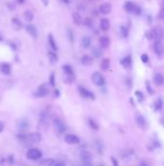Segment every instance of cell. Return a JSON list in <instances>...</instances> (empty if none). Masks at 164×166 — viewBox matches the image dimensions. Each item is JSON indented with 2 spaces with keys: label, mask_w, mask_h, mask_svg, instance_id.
<instances>
[{
  "label": "cell",
  "mask_w": 164,
  "mask_h": 166,
  "mask_svg": "<svg viewBox=\"0 0 164 166\" xmlns=\"http://www.w3.org/2000/svg\"><path fill=\"white\" fill-rule=\"evenodd\" d=\"M111 160H112V161H113V164H114L115 166H117V165H118V161H116V160H115V158H114V157H111Z\"/></svg>",
  "instance_id": "b9f144b4"
},
{
  "label": "cell",
  "mask_w": 164,
  "mask_h": 166,
  "mask_svg": "<svg viewBox=\"0 0 164 166\" xmlns=\"http://www.w3.org/2000/svg\"><path fill=\"white\" fill-rule=\"evenodd\" d=\"M147 89L149 90V92H150L151 94L153 93V90L151 89V85H150V84H149V83H147Z\"/></svg>",
  "instance_id": "ab89813d"
},
{
  "label": "cell",
  "mask_w": 164,
  "mask_h": 166,
  "mask_svg": "<svg viewBox=\"0 0 164 166\" xmlns=\"http://www.w3.org/2000/svg\"><path fill=\"white\" fill-rule=\"evenodd\" d=\"M63 71H64L65 74H73V69L70 65L66 64L63 66Z\"/></svg>",
  "instance_id": "4dcf8cb0"
},
{
  "label": "cell",
  "mask_w": 164,
  "mask_h": 166,
  "mask_svg": "<svg viewBox=\"0 0 164 166\" xmlns=\"http://www.w3.org/2000/svg\"><path fill=\"white\" fill-rule=\"evenodd\" d=\"M63 2H64V3H66V4H68V2H70V0H62Z\"/></svg>",
  "instance_id": "7dc6e473"
},
{
  "label": "cell",
  "mask_w": 164,
  "mask_h": 166,
  "mask_svg": "<svg viewBox=\"0 0 164 166\" xmlns=\"http://www.w3.org/2000/svg\"><path fill=\"white\" fill-rule=\"evenodd\" d=\"M16 2H18V3H19V4H22L23 2H24V0H16Z\"/></svg>",
  "instance_id": "bcb514c9"
},
{
  "label": "cell",
  "mask_w": 164,
  "mask_h": 166,
  "mask_svg": "<svg viewBox=\"0 0 164 166\" xmlns=\"http://www.w3.org/2000/svg\"><path fill=\"white\" fill-rule=\"evenodd\" d=\"M135 94L137 95V97H138L139 102H143V101H144V95H143V93H142L141 91L137 90V91L135 92Z\"/></svg>",
  "instance_id": "d590c367"
},
{
  "label": "cell",
  "mask_w": 164,
  "mask_h": 166,
  "mask_svg": "<svg viewBox=\"0 0 164 166\" xmlns=\"http://www.w3.org/2000/svg\"><path fill=\"white\" fill-rule=\"evenodd\" d=\"M110 27V23L107 19H102L99 23V28L102 31H107Z\"/></svg>",
  "instance_id": "d6986e66"
},
{
  "label": "cell",
  "mask_w": 164,
  "mask_h": 166,
  "mask_svg": "<svg viewBox=\"0 0 164 166\" xmlns=\"http://www.w3.org/2000/svg\"><path fill=\"white\" fill-rule=\"evenodd\" d=\"M18 139L20 141H22L23 143L37 144V143L41 142V135L38 132H33L30 134H19Z\"/></svg>",
  "instance_id": "6da1fadb"
},
{
  "label": "cell",
  "mask_w": 164,
  "mask_h": 166,
  "mask_svg": "<svg viewBox=\"0 0 164 166\" xmlns=\"http://www.w3.org/2000/svg\"><path fill=\"white\" fill-rule=\"evenodd\" d=\"M121 33H122V36H123V37L126 38L128 36V33H129L128 28L126 27V25H122L121 26Z\"/></svg>",
  "instance_id": "1f68e13d"
},
{
  "label": "cell",
  "mask_w": 164,
  "mask_h": 166,
  "mask_svg": "<svg viewBox=\"0 0 164 166\" xmlns=\"http://www.w3.org/2000/svg\"><path fill=\"white\" fill-rule=\"evenodd\" d=\"M28 125H29V123L26 119H22V121H20V123H19V126H20V128H22V129H25V128H27L28 127Z\"/></svg>",
  "instance_id": "e575fe53"
},
{
  "label": "cell",
  "mask_w": 164,
  "mask_h": 166,
  "mask_svg": "<svg viewBox=\"0 0 164 166\" xmlns=\"http://www.w3.org/2000/svg\"><path fill=\"white\" fill-rule=\"evenodd\" d=\"M80 157L84 165H92V155L89 152L83 151L80 153Z\"/></svg>",
  "instance_id": "8fae6325"
},
{
  "label": "cell",
  "mask_w": 164,
  "mask_h": 166,
  "mask_svg": "<svg viewBox=\"0 0 164 166\" xmlns=\"http://www.w3.org/2000/svg\"><path fill=\"white\" fill-rule=\"evenodd\" d=\"M124 9H126L128 13H134L136 15H139L141 13V9L139 8L138 6H136L134 3H132V2H126V3L124 4Z\"/></svg>",
  "instance_id": "52a82bcc"
},
{
  "label": "cell",
  "mask_w": 164,
  "mask_h": 166,
  "mask_svg": "<svg viewBox=\"0 0 164 166\" xmlns=\"http://www.w3.org/2000/svg\"><path fill=\"white\" fill-rule=\"evenodd\" d=\"M130 81H131L130 78H126V83L128 84V87H130V85H130V83H131Z\"/></svg>",
  "instance_id": "7bdbcfd3"
},
{
  "label": "cell",
  "mask_w": 164,
  "mask_h": 166,
  "mask_svg": "<svg viewBox=\"0 0 164 166\" xmlns=\"http://www.w3.org/2000/svg\"><path fill=\"white\" fill-rule=\"evenodd\" d=\"M99 45L101 48L103 49H106L109 47L110 45V39L108 37H106V36H101V37L99 38Z\"/></svg>",
  "instance_id": "ac0fdd59"
},
{
  "label": "cell",
  "mask_w": 164,
  "mask_h": 166,
  "mask_svg": "<svg viewBox=\"0 0 164 166\" xmlns=\"http://www.w3.org/2000/svg\"><path fill=\"white\" fill-rule=\"evenodd\" d=\"M147 37L149 39H153V40H155V41L162 40V38L164 37L163 29L159 27V26L151 29V31H149V32L147 33Z\"/></svg>",
  "instance_id": "7a4b0ae2"
},
{
  "label": "cell",
  "mask_w": 164,
  "mask_h": 166,
  "mask_svg": "<svg viewBox=\"0 0 164 166\" xmlns=\"http://www.w3.org/2000/svg\"><path fill=\"white\" fill-rule=\"evenodd\" d=\"M121 64L123 65L124 68L126 69H130L132 66V60H131V57L130 55H128V57H124L123 59L121 60Z\"/></svg>",
  "instance_id": "2e32d148"
},
{
  "label": "cell",
  "mask_w": 164,
  "mask_h": 166,
  "mask_svg": "<svg viewBox=\"0 0 164 166\" xmlns=\"http://www.w3.org/2000/svg\"><path fill=\"white\" fill-rule=\"evenodd\" d=\"M92 82H93V84H95L96 85L102 87V85H104L105 84V79L100 73L95 72L94 74L92 75Z\"/></svg>",
  "instance_id": "8992f818"
},
{
  "label": "cell",
  "mask_w": 164,
  "mask_h": 166,
  "mask_svg": "<svg viewBox=\"0 0 164 166\" xmlns=\"http://www.w3.org/2000/svg\"><path fill=\"white\" fill-rule=\"evenodd\" d=\"M88 123H89L90 127L92 129H95V130H97L99 129V124L97 123V121L93 119H88Z\"/></svg>",
  "instance_id": "f1b7e54d"
},
{
  "label": "cell",
  "mask_w": 164,
  "mask_h": 166,
  "mask_svg": "<svg viewBox=\"0 0 164 166\" xmlns=\"http://www.w3.org/2000/svg\"><path fill=\"white\" fill-rule=\"evenodd\" d=\"M23 17L27 21H32L34 19V14L30 11V10H26L23 14Z\"/></svg>",
  "instance_id": "83f0119b"
},
{
  "label": "cell",
  "mask_w": 164,
  "mask_h": 166,
  "mask_svg": "<svg viewBox=\"0 0 164 166\" xmlns=\"http://www.w3.org/2000/svg\"><path fill=\"white\" fill-rule=\"evenodd\" d=\"M78 91H79L80 95H81L83 98L91 99V100H94L95 99V94L93 93V92L90 91L89 89H87L86 87H78Z\"/></svg>",
  "instance_id": "ba28073f"
},
{
  "label": "cell",
  "mask_w": 164,
  "mask_h": 166,
  "mask_svg": "<svg viewBox=\"0 0 164 166\" xmlns=\"http://www.w3.org/2000/svg\"><path fill=\"white\" fill-rule=\"evenodd\" d=\"M53 124H54V127L56 129V131H57L59 134H63L66 132V130H67V126H66V124L64 121H62V119L56 118L54 119V121H53Z\"/></svg>",
  "instance_id": "277c9868"
},
{
  "label": "cell",
  "mask_w": 164,
  "mask_h": 166,
  "mask_svg": "<svg viewBox=\"0 0 164 166\" xmlns=\"http://www.w3.org/2000/svg\"><path fill=\"white\" fill-rule=\"evenodd\" d=\"M81 45H82V47L85 49L89 48L90 45H91V38L88 37V36H84L81 40Z\"/></svg>",
  "instance_id": "484cf974"
},
{
  "label": "cell",
  "mask_w": 164,
  "mask_h": 166,
  "mask_svg": "<svg viewBox=\"0 0 164 166\" xmlns=\"http://www.w3.org/2000/svg\"><path fill=\"white\" fill-rule=\"evenodd\" d=\"M3 129H4V125L2 123H0V132H2V131H3Z\"/></svg>",
  "instance_id": "f6af8a7d"
},
{
  "label": "cell",
  "mask_w": 164,
  "mask_h": 166,
  "mask_svg": "<svg viewBox=\"0 0 164 166\" xmlns=\"http://www.w3.org/2000/svg\"><path fill=\"white\" fill-rule=\"evenodd\" d=\"M48 44H49L51 50L54 51V52H57V51H58V46H57V44H56L54 38H53V36L51 35V34L48 35Z\"/></svg>",
  "instance_id": "ffe728a7"
},
{
  "label": "cell",
  "mask_w": 164,
  "mask_h": 166,
  "mask_svg": "<svg viewBox=\"0 0 164 166\" xmlns=\"http://www.w3.org/2000/svg\"><path fill=\"white\" fill-rule=\"evenodd\" d=\"M81 62H82L83 65H87V66H89V65H91L92 62H93V57L89 55H84L81 57Z\"/></svg>",
  "instance_id": "44dd1931"
},
{
  "label": "cell",
  "mask_w": 164,
  "mask_h": 166,
  "mask_svg": "<svg viewBox=\"0 0 164 166\" xmlns=\"http://www.w3.org/2000/svg\"><path fill=\"white\" fill-rule=\"evenodd\" d=\"M65 142L70 145H77L80 142V139L74 134H68L65 136Z\"/></svg>",
  "instance_id": "7c38bea8"
},
{
  "label": "cell",
  "mask_w": 164,
  "mask_h": 166,
  "mask_svg": "<svg viewBox=\"0 0 164 166\" xmlns=\"http://www.w3.org/2000/svg\"><path fill=\"white\" fill-rule=\"evenodd\" d=\"M0 71L5 75H9L11 73V66H10L8 63H3L0 66Z\"/></svg>",
  "instance_id": "cb8c5ba5"
},
{
  "label": "cell",
  "mask_w": 164,
  "mask_h": 166,
  "mask_svg": "<svg viewBox=\"0 0 164 166\" xmlns=\"http://www.w3.org/2000/svg\"><path fill=\"white\" fill-rule=\"evenodd\" d=\"M26 157L30 160H38L41 157V152L39 149L33 148L28 150L27 153H26Z\"/></svg>",
  "instance_id": "3957f363"
},
{
  "label": "cell",
  "mask_w": 164,
  "mask_h": 166,
  "mask_svg": "<svg viewBox=\"0 0 164 166\" xmlns=\"http://www.w3.org/2000/svg\"><path fill=\"white\" fill-rule=\"evenodd\" d=\"M141 59H142V61H143L144 63L148 62V61H149V57H148V55H146V53H143V55H141Z\"/></svg>",
  "instance_id": "f35d334b"
},
{
  "label": "cell",
  "mask_w": 164,
  "mask_h": 166,
  "mask_svg": "<svg viewBox=\"0 0 164 166\" xmlns=\"http://www.w3.org/2000/svg\"><path fill=\"white\" fill-rule=\"evenodd\" d=\"M135 123L141 129H146L147 126H148L146 119L144 118L141 114H136L135 115Z\"/></svg>",
  "instance_id": "30bf717a"
},
{
  "label": "cell",
  "mask_w": 164,
  "mask_h": 166,
  "mask_svg": "<svg viewBox=\"0 0 164 166\" xmlns=\"http://www.w3.org/2000/svg\"><path fill=\"white\" fill-rule=\"evenodd\" d=\"M74 75L73 74H65V82L68 83V84H70V83H72L73 81H74Z\"/></svg>",
  "instance_id": "f546056e"
},
{
  "label": "cell",
  "mask_w": 164,
  "mask_h": 166,
  "mask_svg": "<svg viewBox=\"0 0 164 166\" xmlns=\"http://www.w3.org/2000/svg\"><path fill=\"white\" fill-rule=\"evenodd\" d=\"M72 21L76 25H80V24H82L83 23V19L79 13H74L72 15Z\"/></svg>",
  "instance_id": "7402d4cb"
},
{
  "label": "cell",
  "mask_w": 164,
  "mask_h": 166,
  "mask_svg": "<svg viewBox=\"0 0 164 166\" xmlns=\"http://www.w3.org/2000/svg\"><path fill=\"white\" fill-rule=\"evenodd\" d=\"M39 126L45 130L48 127V114L45 111H43L40 115V121H39Z\"/></svg>",
  "instance_id": "5b68a950"
},
{
  "label": "cell",
  "mask_w": 164,
  "mask_h": 166,
  "mask_svg": "<svg viewBox=\"0 0 164 166\" xmlns=\"http://www.w3.org/2000/svg\"><path fill=\"white\" fill-rule=\"evenodd\" d=\"M153 51L157 55H163L164 53V45L161 42V40H157L155 41V44H153Z\"/></svg>",
  "instance_id": "4fadbf2b"
},
{
  "label": "cell",
  "mask_w": 164,
  "mask_h": 166,
  "mask_svg": "<svg viewBox=\"0 0 164 166\" xmlns=\"http://www.w3.org/2000/svg\"><path fill=\"white\" fill-rule=\"evenodd\" d=\"M41 2H43V3L45 5V6H47V5H48V0H41Z\"/></svg>",
  "instance_id": "ee69618b"
},
{
  "label": "cell",
  "mask_w": 164,
  "mask_h": 166,
  "mask_svg": "<svg viewBox=\"0 0 164 166\" xmlns=\"http://www.w3.org/2000/svg\"><path fill=\"white\" fill-rule=\"evenodd\" d=\"M93 55H94L95 57H99L101 55V52H100V50H99V49H94L93 50Z\"/></svg>",
  "instance_id": "8d00e7d4"
},
{
  "label": "cell",
  "mask_w": 164,
  "mask_h": 166,
  "mask_svg": "<svg viewBox=\"0 0 164 166\" xmlns=\"http://www.w3.org/2000/svg\"><path fill=\"white\" fill-rule=\"evenodd\" d=\"M40 163H41V164L48 165V166H63V165H65L64 162L59 161V160L51 159V158H48V159H45V160H41Z\"/></svg>",
  "instance_id": "5bb4252c"
},
{
  "label": "cell",
  "mask_w": 164,
  "mask_h": 166,
  "mask_svg": "<svg viewBox=\"0 0 164 166\" xmlns=\"http://www.w3.org/2000/svg\"><path fill=\"white\" fill-rule=\"evenodd\" d=\"M159 17H160V19H162V21H164V8L161 10L160 11V14H159Z\"/></svg>",
  "instance_id": "60d3db41"
},
{
  "label": "cell",
  "mask_w": 164,
  "mask_h": 166,
  "mask_svg": "<svg viewBox=\"0 0 164 166\" xmlns=\"http://www.w3.org/2000/svg\"><path fill=\"white\" fill-rule=\"evenodd\" d=\"M50 85H52V87H54L55 85V75L54 73H52V74L50 75Z\"/></svg>",
  "instance_id": "74e56055"
},
{
  "label": "cell",
  "mask_w": 164,
  "mask_h": 166,
  "mask_svg": "<svg viewBox=\"0 0 164 166\" xmlns=\"http://www.w3.org/2000/svg\"><path fill=\"white\" fill-rule=\"evenodd\" d=\"M111 10H112V6H111V4L110 3H103L99 7V13H101L103 15L109 14L110 12H111Z\"/></svg>",
  "instance_id": "9a60e30c"
},
{
  "label": "cell",
  "mask_w": 164,
  "mask_h": 166,
  "mask_svg": "<svg viewBox=\"0 0 164 166\" xmlns=\"http://www.w3.org/2000/svg\"><path fill=\"white\" fill-rule=\"evenodd\" d=\"M48 92H49V89H48V87L45 84H43L38 87L37 91L35 92V95L37 97H45V95L48 93Z\"/></svg>",
  "instance_id": "9c48e42d"
},
{
  "label": "cell",
  "mask_w": 164,
  "mask_h": 166,
  "mask_svg": "<svg viewBox=\"0 0 164 166\" xmlns=\"http://www.w3.org/2000/svg\"><path fill=\"white\" fill-rule=\"evenodd\" d=\"M48 58H49V61L51 64H55V63L58 61V55H56L54 51L48 53Z\"/></svg>",
  "instance_id": "d4e9b609"
},
{
  "label": "cell",
  "mask_w": 164,
  "mask_h": 166,
  "mask_svg": "<svg viewBox=\"0 0 164 166\" xmlns=\"http://www.w3.org/2000/svg\"><path fill=\"white\" fill-rule=\"evenodd\" d=\"M26 30H27V32L30 34L32 37L36 38L37 37V34H38V32H37V29L35 26L33 25V24H28L27 26H26Z\"/></svg>",
  "instance_id": "603a6c76"
},
{
  "label": "cell",
  "mask_w": 164,
  "mask_h": 166,
  "mask_svg": "<svg viewBox=\"0 0 164 166\" xmlns=\"http://www.w3.org/2000/svg\"><path fill=\"white\" fill-rule=\"evenodd\" d=\"M153 83L156 85H162L164 84V77L160 73H156L153 75Z\"/></svg>",
  "instance_id": "e0dca14e"
},
{
  "label": "cell",
  "mask_w": 164,
  "mask_h": 166,
  "mask_svg": "<svg viewBox=\"0 0 164 166\" xmlns=\"http://www.w3.org/2000/svg\"><path fill=\"white\" fill-rule=\"evenodd\" d=\"M109 67H110V60L108 58H104V59L100 62V68H101L102 70H104V71H106V70L109 69Z\"/></svg>",
  "instance_id": "4316f807"
},
{
  "label": "cell",
  "mask_w": 164,
  "mask_h": 166,
  "mask_svg": "<svg viewBox=\"0 0 164 166\" xmlns=\"http://www.w3.org/2000/svg\"><path fill=\"white\" fill-rule=\"evenodd\" d=\"M162 106H163V102L161 98H157V100L155 101V110H161L162 109Z\"/></svg>",
  "instance_id": "d6a6232c"
},
{
  "label": "cell",
  "mask_w": 164,
  "mask_h": 166,
  "mask_svg": "<svg viewBox=\"0 0 164 166\" xmlns=\"http://www.w3.org/2000/svg\"><path fill=\"white\" fill-rule=\"evenodd\" d=\"M12 23H13V25L16 26V29L21 28V23L16 18H14L13 19H12Z\"/></svg>",
  "instance_id": "836d02e7"
}]
</instances>
